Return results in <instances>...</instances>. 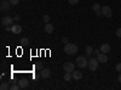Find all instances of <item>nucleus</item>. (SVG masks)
<instances>
[{
  "label": "nucleus",
  "instance_id": "nucleus-12",
  "mask_svg": "<svg viewBox=\"0 0 121 90\" xmlns=\"http://www.w3.org/2000/svg\"><path fill=\"white\" fill-rule=\"evenodd\" d=\"M99 50H100V52H104V54H108V52L110 51V45H109L108 43H103L102 45H100Z\"/></svg>",
  "mask_w": 121,
  "mask_h": 90
},
{
  "label": "nucleus",
  "instance_id": "nucleus-17",
  "mask_svg": "<svg viewBox=\"0 0 121 90\" xmlns=\"http://www.w3.org/2000/svg\"><path fill=\"white\" fill-rule=\"evenodd\" d=\"M92 9H93V11H95V12H98V11H102V6H100L99 4H95V5L92 6Z\"/></svg>",
  "mask_w": 121,
  "mask_h": 90
},
{
  "label": "nucleus",
  "instance_id": "nucleus-24",
  "mask_svg": "<svg viewBox=\"0 0 121 90\" xmlns=\"http://www.w3.org/2000/svg\"><path fill=\"white\" fill-rule=\"evenodd\" d=\"M68 1H69L70 5H76L79 3V0H68Z\"/></svg>",
  "mask_w": 121,
  "mask_h": 90
},
{
  "label": "nucleus",
  "instance_id": "nucleus-25",
  "mask_svg": "<svg viewBox=\"0 0 121 90\" xmlns=\"http://www.w3.org/2000/svg\"><path fill=\"white\" fill-rule=\"evenodd\" d=\"M115 69H116L117 72H120V73H121V63H117V65L115 66Z\"/></svg>",
  "mask_w": 121,
  "mask_h": 90
},
{
  "label": "nucleus",
  "instance_id": "nucleus-30",
  "mask_svg": "<svg viewBox=\"0 0 121 90\" xmlns=\"http://www.w3.org/2000/svg\"><path fill=\"white\" fill-rule=\"evenodd\" d=\"M93 52H95V55L97 56V55H98V54L100 52V50H95V51H93Z\"/></svg>",
  "mask_w": 121,
  "mask_h": 90
},
{
  "label": "nucleus",
  "instance_id": "nucleus-3",
  "mask_svg": "<svg viewBox=\"0 0 121 90\" xmlns=\"http://www.w3.org/2000/svg\"><path fill=\"white\" fill-rule=\"evenodd\" d=\"M98 63H99V61L97 60V57H91L90 60H88V68L91 69L92 72H95L96 69L98 68Z\"/></svg>",
  "mask_w": 121,
  "mask_h": 90
},
{
  "label": "nucleus",
  "instance_id": "nucleus-1",
  "mask_svg": "<svg viewBox=\"0 0 121 90\" xmlns=\"http://www.w3.org/2000/svg\"><path fill=\"white\" fill-rule=\"evenodd\" d=\"M64 52L68 54V55H74L78 52V46L75 44H72V43H68L65 44L64 46Z\"/></svg>",
  "mask_w": 121,
  "mask_h": 90
},
{
  "label": "nucleus",
  "instance_id": "nucleus-6",
  "mask_svg": "<svg viewBox=\"0 0 121 90\" xmlns=\"http://www.w3.org/2000/svg\"><path fill=\"white\" fill-rule=\"evenodd\" d=\"M63 69L65 72H74L75 71V66H74V63L73 62H65L64 63V66H63Z\"/></svg>",
  "mask_w": 121,
  "mask_h": 90
},
{
  "label": "nucleus",
  "instance_id": "nucleus-22",
  "mask_svg": "<svg viewBox=\"0 0 121 90\" xmlns=\"http://www.w3.org/2000/svg\"><path fill=\"white\" fill-rule=\"evenodd\" d=\"M10 3H11V5L12 6H16V5H18L19 4V0H9Z\"/></svg>",
  "mask_w": 121,
  "mask_h": 90
},
{
  "label": "nucleus",
  "instance_id": "nucleus-14",
  "mask_svg": "<svg viewBox=\"0 0 121 90\" xmlns=\"http://www.w3.org/2000/svg\"><path fill=\"white\" fill-rule=\"evenodd\" d=\"M82 78V72L80 71H74L73 72V79H75V81H79V79Z\"/></svg>",
  "mask_w": 121,
  "mask_h": 90
},
{
  "label": "nucleus",
  "instance_id": "nucleus-20",
  "mask_svg": "<svg viewBox=\"0 0 121 90\" xmlns=\"http://www.w3.org/2000/svg\"><path fill=\"white\" fill-rule=\"evenodd\" d=\"M28 43H29V39H28V38H26V37H24V38H22V39H21V44H22V45H27Z\"/></svg>",
  "mask_w": 121,
  "mask_h": 90
},
{
  "label": "nucleus",
  "instance_id": "nucleus-21",
  "mask_svg": "<svg viewBox=\"0 0 121 90\" xmlns=\"http://www.w3.org/2000/svg\"><path fill=\"white\" fill-rule=\"evenodd\" d=\"M10 89H11V90H19V89H21V85H19V84H13Z\"/></svg>",
  "mask_w": 121,
  "mask_h": 90
},
{
  "label": "nucleus",
  "instance_id": "nucleus-28",
  "mask_svg": "<svg viewBox=\"0 0 121 90\" xmlns=\"http://www.w3.org/2000/svg\"><path fill=\"white\" fill-rule=\"evenodd\" d=\"M62 42H63L64 44H68V38H65V37H64V38H62Z\"/></svg>",
  "mask_w": 121,
  "mask_h": 90
},
{
  "label": "nucleus",
  "instance_id": "nucleus-18",
  "mask_svg": "<svg viewBox=\"0 0 121 90\" xmlns=\"http://www.w3.org/2000/svg\"><path fill=\"white\" fill-rule=\"evenodd\" d=\"M10 88H11V86H10L7 83H5V82H3L1 85H0V89H1V90H7V89H10Z\"/></svg>",
  "mask_w": 121,
  "mask_h": 90
},
{
  "label": "nucleus",
  "instance_id": "nucleus-31",
  "mask_svg": "<svg viewBox=\"0 0 121 90\" xmlns=\"http://www.w3.org/2000/svg\"><path fill=\"white\" fill-rule=\"evenodd\" d=\"M96 15H97V16H102V11H98V12H96Z\"/></svg>",
  "mask_w": 121,
  "mask_h": 90
},
{
  "label": "nucleus",
  "instance_id": "nucleus-16",
  "mask_svg": "<svg viewBox=\"0 0 121 90\" xmlns=\"http://www.w3.org/2000/svg\"><path fill=\"white\" fill-rule=\"evenodd\" d=\"M34 68H35V69H38V71H41V69L44 68L43 62H40V61H39V62H36V63L34 65Z\"/></svg>",
  "mask_w": 121,
  "mask_h": 90
},
{
  "label": "nucleus",
  "instance_id": "nucleus-4",
  "mask_svg": "<svg viewBox=\"0 0 121 90\" xmlns=\"http://www.w3.org/2000/svg\"><path fill=\"white\" fill-rule=\"evenodd\" d=\"M13 17H11V16H4L3 18H1V23L4 24V26H12L13 24Z\"/></svg>",
  "mask_w": 121,
  "mask_h": 90
},
{
  "label": "nucleus",
  "instance_id": "nucleus-11",
  "mask_svg": "<svg viewBox=\"0 0 121 90\" xmlns=\"http://www.w3.org/2000/svg\"><path fill=\"white\" fill-rule=\"evenodd\" d=\"M13 34H19V33H22V27L17 24V23H13L12 24V31H11Z\"/></svg>",
  "mask_w": 121,
  "mask_h": 90
},
{
  "label": "nucleus",
  "instance_id": "nucleus-8",
  "mask_svg": "<svg viewBox=\"0 0 121 90\" xmlns=\"http://www.w3.org/2000/svg\"><path fill=\"white\" fill-rule=\"evenodd\" d=\"M96 57H97V60H98L100 63H107V62H108V56H107V54H104V52H99Z\"/></svg>",
  "mask_w": 121,
  "mask_h": 90
},
{
  "label": "nucleus",
  "instance_id": "nucleus-10",
  "mask_svg": "<svg viewBox=\"0 0 121 90\" xmlns=\"http://www.w3.org/2000/svg\"><path fill=\"white\" fill-rule=\"evenodd\" d=\"M55 31V26L52 23H45V32L47 34H52Z\"/></svg>",
  "mask_w": 121,
  "mask_h": 90
},
{
  "label": "nucleus",
  "instance_id": "nucleus-29",
  "mask_svg": "<svg viewBox=\"0 0 121 90\" xmlns=\"http://www.w3.org/2000/svg\"><path fill=\"white\" fill-rule=\"evenodd\" d=\"M13 19H15V21H19V19H21V17H19L18 15H16V16L13 17Z\"/></svg>",
  "mask_w": 121,
  "mask_h": 90
},
{
  "label": "nucleus",
  "instance_id": "nucleus-5",
  "mask_svg": "<svg viewBox=\"0 0 121 90\" xmlns=\"http://www.w3.org/2000/svg\"><path fill=\"white\" fill-rule=\"evenodd\" d=\"M102 15L107 18H110L113 16V11H112V9H110L109 6H103L102 7Z\"/></svg>",
  "mask_w": 121,
  "mask_h": 90
},
{
  "label": "nucleus",
  "instance_id": "nucleus-27",
  "mask_svg": "<svg viewBox=\"0 0 121 90\" xmlns=\"http://www.w3.org/2000/svg\"><path fill=\"white\" fill-rule=\"evenodd\" d=\"M5 31L6 32H11L12 31V26H5Z\"/></svg>",
  "mask_w": 121,
  "mask_h": 90
},
{
  "label": "nucleus",
  "instance_id": "nucleus-7",
  "mask_svg": "<svg viewBox=\"0 0 121 90\" xmlns=\"http://www.w3.org/2000/svg\"><path fill=\"white\" fill-rule=\"evenodd\" d=\"M11 3L7 1V0H3L1 4H0V9H1V11H7V10L11 9Z\"/></svg>",
  "mask_w": 121,
  "mask_h": 90
},
{
  "label": "nucleus",
  "instance_id": "nucleus-23",
  "mask_svg": "<svg viewBox=\"0 0 121 90\" xmlns=\"http://www.w3.org/2000/svg\"><path fill=\"white\" fill-rule=\"evenodd\" d=\"M43 21H44L45 23H48V22H50V16H48V15H45V16L43 17Z\"/></svg>",
  "mask_w": 121,
  "mask_h": 90
},
{
  "label": "nucleus",
  "instance_id": "nucleus-26",
  "mask_svg": "<svg viewBox=\"0 0 121 90\" xmlns=\"http://www.w3.org/2000/svg\"><path fill=\"white\" fill-rule=\"evenodd\" d=\"M115 34H116V37L121 38V28H117V29H116V33H115Z\"/></svg>",
  "mask_w": 121,
  "mask_h": 90
},
{
  "label": "nucleus",
  "instance_id": "nucleus-32",
  "mask_svg": "<svg viewBox=\"0 0 121 90\" xmlns=\"http://www.w3.org/2000/svg\"><path fill=\"white\" fill-rule=\"evenodd\" d=\"M117 79H119V82H120V83H121V73H120V74H119V77H117Z\"/></svg>",
  "mask_w": 121,
  "mask_h": 90
},
{
  "label": "nucleus",
  "instance_id": "nucleus-13",
  "mask_svg": "<svg viewBox=\"0 0 121 90\" xmlns=\"http://www.w3.org/2000/svg\"><path fill=\"white\" fill-rule=\"evenodd\" d=\"M18 84L21 85V89H26L27 86H28V79H26V78H22V79H19V82H18Z\"/></svg>",
  "mask_w": 121,
  "mask_h": 90
},
{
  "label": "nucleus",
  "instance_id": "nucleus-9",
  "mask_svg": "<svg viewBox=\"0 0 121 90\" xmlns=\"http://www.w3.org/2000/svg\"><path fill=\"white\" fill-rule=\"evenodd\" d=\"M40 77H43L45 79L50 78V77H51V71H50L48 68H43L41 71H40Z\"/></svg>",
  "mask_w": 121,
  "mask_h": 90
},
{
  "label": "nucleus",
  "instance_id": "nucleus-2",
  "mask_svg": "<svg viewBox=\"0 0 121 90\" xmlns=\"http://www.w3.org/2000/svg\"><path fill=\"white\" fill-rule=\"evenodd\" d=\"M75 62L76 65L80 67V68H85L88 66V60L85 57V56H78L76 60H75Z\"/></svg>",
  "mask_w": 121,
  "mask_h": 90
},
{
  "label": "nucleus",
  "instance_id": "nucleus-19",
  "mask_svg": "<svg viewBox=\"0 0 121 90\" xmlns=\"http://www.w3.org/2000/svg\"><path fill=\"white\" fill-rule=\"evenodd\" d=\"M86 54H87V56H91L93 54V47L92 46H87L86 47Z\"/></svg>",
  "mask_w": 121,
  "mask_h": 90
},
{
  "label": "nucleus",
  "instance_id": "nucleus-15",
  "mask_svg": "<svg viewBox=\"0 0 121 90\" xmlns=\"http://www.w3.org/2000/svg\"><path fill=\"white\" fill-rule=\"evenodd\" d=\"M73 79V73L72 72H65L64 74V81L65 82H69V81H72Z\"/></svg>",
  "mask_w": 121,
  "mask_h": 90
}]
</instances>
